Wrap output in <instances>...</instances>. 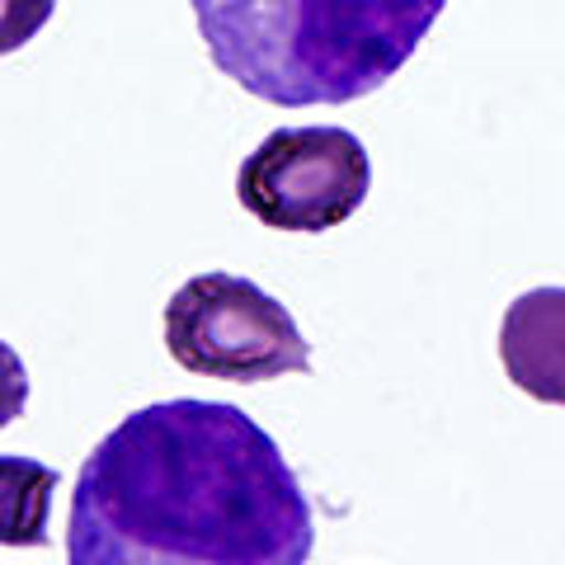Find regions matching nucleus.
Instances as JSON below:
<instances>
[{
    "instance_id": "1",
    "label": "nucleus",
    "mask_w": 565,
    "mask_h": 565,
    "mask_svg": "<svg viewBox=\"0 0 565 565\" xmlns=\"http://www.w3.org/2000/svg\"><path fill=\"white\" fill-rule=\"evenodd\" d=\"M311 500L269 429L226 401L132 411L71 490L66 565H307Z\"/></svg>"
},
{
    "instance_id": "2",
    "label": "nucleus",
    "mask_w": 565,
    "mask_h": 565,
    "mask_svg": "<svg viewBox=\"0 0 565 565\" xmlns=\"http://www.w3.org/2000/svg\"><path fill=\"white\" fill-rule=\"evenodd\" d=\"M448 0H193L222 76L278 109L382 90Z\"/></svg>"
},
{
    "instance_id": "3",
    "label": "nucleus",
    "mask_w": 565,
    "mask_h": 565,
    "mask_svg": "<svg viewBox=\"0 0 565 565\" xmlns=\"http://www.w3.org/2000/svg\"><path fill=\"white\" fill-rule=\"evenodd\" d=\"M166 349L184 373L222 382H274L311 373V344L292 311L241 274H199L166 307Z\"/></svg>"
},
{
    "instance_id": "4",
    "label": "nucleus",
    "mask_w": 565,
    "mask_h": 565,
    "mask_svg": "<svg viewBox=\"0 0 565 565\" xmlns=\"http://www.w3.org/2000/svg\"><path fill=\"white\" fill-rule=\"evenodd\" d=\"M373 189L367 147L349 128H278L245 156L236 199L274 232H330Z\"/></svg>"
},
{
    "instance_id": "5",
    "label": "nucleus",
    "mask_w": 565,
    "mask_h": 565,
    "mask_svg": "<svg viewBox=\"0 0 565 565\" xmlns=\"http://www.w3.org/2000/svg\"><path fill=\"white\" fill-rule=\"evenodd\" d=\"M500 363L519 392L542 405H565V288H533L509 302Z\"/></svg>"
},
{
    "instance_id": "6",
    "label": "nucleus",
    "mask_w": 565,
    "mask_h": 565,
    "mask_svg": "<svg viewBox=\"0 0 565 565\" xmlns=\"http://www.w3.org/2000/svg\"><path fill=\"white\" fill-rule=\"evenodd\" d=\"M57 471L33 457H0V546H47Z\"/></svg>"
},
{
    "instance_id": "7",
    "label": "nucleus",
    "mask_w": 565,
    "mask_h": 565,
    "mask_svg": "<svg viewBox=\"0 0 565 565\" xmlns=\"http://www.w3.org/2000/svg\"><path fill=\"white\" fill-rule=\"evenodd\" d=\"M52 10H57V0H0V57L39 39Z\"/></svg>"
},
{
    "instance_id": "8",
    "label": "nucleus",
    "mask_w": 565,
    "mask_h": 565,
    "mask_svg": "<svg viewBox=\"0 0 565 565\" xmlns=\"http://www.w3.org/2000/svg\"><path fill=\"white\" fill-rule=\"evenodd\" d=\"M29 405V373H24V359L14 353L6 340H0V429L14 424Z\"/></svg>"
}]
</instances>
